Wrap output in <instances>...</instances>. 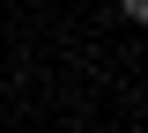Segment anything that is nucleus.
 Wrapping results in <instances>:
<instances>
[{
	"label": "nucleus",
	"instance_id": "1",
	"mask_svg": "<svg viewBox=\"0 0 148 133\" xmlns=\"http://www.w3.org/2000/svg\"><path fill=\"white\" fill-rule=\"evenodd\" d=\"M126 8V22H148V0H119Z\"/></svg>",
	"mask_w": 148,
	"mask_h": 133
}]
</instances>
